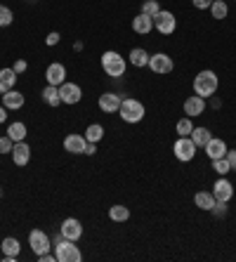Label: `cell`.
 I'll list each match as a JSON object with an SVG mask.
<instances>
[{
	"label": "cell",
	"instance_id": "cell-1",
	"mask_svg": "<svg viewBox=\"0 0 236 262\" xmlns=\"http://www.w3.org/2000/svg\"><path fill=\"white\" fill-rule=\"evenodd\" d=\"M218 85H220L218 73L210 71V69H206V71H201L199 76L194 78V92L199 95V97H203V99L212 97V95L218 92Z\"/></svg>",
	"mask_w": 236,
	"mask_h": 262
},
{
	"label": "cell",
	"instance_id": "cell-2",
	"mask_svg": "<svg viewBox=\"0 0 236 262\" xmlns=\"http://www.w3.org/2000/svg\"><path fill=\"white\" fill-rule=\"evenodd\" d=\"M52 248H55L57 262H80L83 260V253H80V248L76 246V241H69V238H64V236H61Z\"/></svg>",
	"mask_w": 236,
	"mask_h": 262
},
{
	"label": "cell",
	"instance_id": "cell-3",
	"mask_svg": "<svg viewBox=\"0 0 236 262\" xmlns=\"http://www.w3.org/2000/svg\"><path fill=\"white\" fill-rule=\"evenodd\" d=\"M118 114H121V118L125 123H139L142 118H144V104L137 102L135 97H125L121 102V109H118Z\"/></svg>",
	"mask_w": 236,
	"mask_h": 262
},
{
	"label": "cell",
	"instance_id": "cell-4",
	"mask_svg": "<svg viewBox=\"0 0 236 262\" xmlns=\"http://www.w3.org/2000/svg\"><path fill=\"white\" fill-rule=\"evenodd\" d=\"M125 67H127L125 59H123L118 52H114V50H109V52L102 55V69L111 78H121L123 73H125Z\"/></svg>",
	"mask_w": 236,
	"mask_h": 262
},
{
	"label": "cell",
	"instance_id": "cell-5",
	"mask_svg": "<svg viewBox=\"0 0 236 262\" xmlns=\"http://www.w3.org/2000/svg\"><path fill=\"white\" fill-rule=\"evenodd\" d=\"M196 149L199 146L194 144V140L191 137H180V140L173 144V151H175V159L182 161V163H189V161L196 156Z\"/></svg>",
	"mask_w": 236,
	"mask_h": 262
},
{
	"label": "cell",
	"instance_id": "cell-6",
	"mask_svg": "<svg viewBox=\"0 0 236 262\" xmlns=\"http://www.w3.org/2000/svg\"><path fill=\"white\" fill-rule=\"evenodd\" d=\"M149 69H152L156 76H165L175 69V61L173 57H168L165 52H156V55H149Z\"/></svg>",
	"mask_w": 236,
	"mask_h": 262
},
{
	"label": "cell",
	"instance_id": "cell-7",
	"mask_svg": "<svg viewBox=\"0 0 236 262\" xmlns=\"http://www.w3.org/2000/svg\"><path fill=\"white\" fill-rule=\"evenodd\" d=\"M154 26H156L158 33H163V36H170V33H175L177 29V19L173 12H168V10H161V12L154 17Z\"/></svg>",
	"mask_w": 236,
	"mask_h": 262
},
{
	"label": "cell",
	"instance_id": "cell-8",
	"mask_svg": "<svg viewBox=\"0 0 236 262\" xmlns=\"http://www.w3.org/2000/svg\"><path fill=\"white\" fill-rule=\"evenodd\" d=\"M29 246H31V250H33L36 255L50 253V248H52V244H50V236L42 232V229H31V234H29Z\"/></svg>",
	"mask_w": 236,
	"mask_h": 262
},
{
	"label": "cell",
	"instance_id": "cell-9",
	"mask_svg": "<svg viewBox=\"0 0 236 262\" xmlns=\"http://www.w3.org/2000/svg\"><path fill=\"white\" fill-rule=\"evenodd\" d=\"M59 95H61V104H78L83 97V90H80L78 83H61L59 85Z\"/></svg>",
	"mask_w": 236,
	"mask_h": 262
},
{
	"label": "cell",
	"instance_id": "cell-10",
	"mask_svg": "<svg viewBox=\"0 0 236 262\" xmlns=\"http://www.w3.org/2000/svg\"><path fill=\"white\" fill-rule=\"evenodd\" d=\"M45 78H48V85H57L59 88L64 80H67V67L61 61H52L45 71Z\"/></svg>",
	"mask_w": 236,
	"mask_h": 262
},
{
	"label": "cell",
	"instance_id": "cell-11",
	"mask_svg": "<svg viewBox=\"0 0 236 262\" xmlns=\"http://www.w3.org/2000/svg\"><path fill=\"white\" fill-rule=\"evenodd\" d=\"M61 236L69 238V241H78L83 236V225H80V220L76 217H67L61 222Z\"/></svg>",
	"mask_w": 236,
	"mask_h": 262
},
{
	"label": "cell",
	"instance_id": "cell-12",
	"mask_svg": "<svg viewBox=\"0 0 236 262\" xmlns=\"http://www.w3.org/2000/svg\"><path fill=\"white\" fill-rule=\"evenodd\" d=\"M121 102H123V97L118 92H104V95H99V109L104 114H116V111L121 109Z\"/></svg>",
	"mask_w": 236,
	"mask_h": 262
},
{
	"label": "cell",
	"instance_id": "cell-13",
	"mask_svg": "<svg viewBox=\"0 0 236 262\" xmlns=\"http://www.w3.org/2000/svg\"><path fill=\"white\" fill-rule=\"evenodd\" d=\"M212 196H215V201H231V196H234V187H231L229 180H224L220 177L218 182L212 184Z\"/></svg>",
	"mask_w": 236,
	"mask_h": 262
},
{
	"label": "cell",
	"instance_id": "cell-14",
	"mask_svg": "<svg viewBox=\"0 0 236 262\" xmlns=\"http://www.w3.org/2000/svg\"><path fill=\"white\" fill-rule=\"evenodd\" d=\"M85 146H88L85 135L71 133V135H67V137H64V151H69V154H83Z\"/></svg>",
	"mask_w": 236,
	"mask_h": 262
},
{
	"label": "cell",
	"instance_id": "cell-15",
	"mask_svg": "<svg viewBox=\"0 0 236 262\" xmlns=\"http://www.w3.org/2000/svg\"><path fill=\"white\" fill-rule=\"evenodd\" d=\"M3 97V106L5 109H10V111H17V109H22L24 106V102H26V97H24V92H19V90H7L5 95H0Z\"/></svg>",
	"mask_w": 236,
	"mask_h": 262
},
{
	"label": "cell",
	"instance_id": "cell-16",
	"mask_svg": "<svg viewBox=\"0 0 236 262\" xmlns=\"http://www.w3.org/2000/svg\"><path fill=\"white\" fill-rule=\"evenodd\" d=\"M206 111V99L203 97H199V95H191V97H187L184 99V114H187L189 118L191 116H201Z\"/></svg>",
	"mask_w": 236,
	"mask_h": 262
},
{
	"label": "cell",
	"instance_id": "cell-17",
	"mask_svg": "<svg viewBox=\"0 0 236 262\" xmlns=\"http://www.w3.org/2000/svg\"><path fill=\"white\" fill-rule=\"evenodd\" d=\"M12 161H14V165H19V168H24V165L31 161V146L26 144V142H14Z\"/></svg>",
	"mask_w": 236,
	"mask_h": 262
},
{
	"label": "cell",
	"instance_id": "cell-18",
	"mask_svg": "<svg viewBox=\"0 0 236 262\" xmlns=\"http://www.w3.org/2000/svg\"><path fill=\"white\" fill-rule=\"evenodd\" d=\"M203 149H206V154H208V159H210V161L222 159L224 154H227V142L218 140V137H210V142H208Z\"/></svg>",
	"mask_w": 236,
	"mask_h": 262
},
{
	"label": "cell",
	"instance_id": "cell-19",
	"mask_svg": "<svg viewBox=\"0 0 236 262\" xmlns=\"http://www.w3.org/2000/svg\"><path fill=\"white\" fill-rule=\"evenodd\" d=\"M133 31H135V33H142V36L152 33V31H154V19L149 17V14H142V12H139L137 17L133 19Z\"/></svg>",
	"mask_w": 236,
	"mask_h": 262
},
{
	"label": "cell",
	"instance_id": "cell-20",
	"mask_svg": "<svg viewBox=\"0 0 236 262\" xmlns=\"http://www.w3.org/2000/svg\"><path fill=\"white\" fill-rule=\"evenodd\" d=\"M17 78L19 76L14 73V69H0V95H5L7 90H12Z\"/></svg>",
	"mask_w": 236,
	"mask_h": 262
},
{
	"label": "cell",
	"instance_id": "cell-21",
	"mask_svg": "<svg viewBox=\"0 0 236 262\" xmlns=\"http://www.w3.org/2000/svg\"><path fill=\"white\" fill-rule=\"evenodd\" d=\"M189 137L194 140V144H196V146H206L208 142H210L212 133L206 128V125H199V128H194V130H191V135H189Z\"/></svg>",
	"mask_w": 236,
	"mask_h": 262
},
{
	"label": "cell",
	"instance_id": "cell-22",
	"mask_svg": "<svg viewBox=\"0 0 236 262\" xmlns=\"http://www.w3.org/2000/svg\"><path fill=\"white\" fill-rule=\"evenodd\" d=\"M42 102L48 106H59L61 104V95H59V88L57 85H48L42 90Z\"/></svg>",
	"mask_w": 236,
	"mask_h": 262
},
{
	"label": "cell",
	"instance_id": "cell-23",
	"mask_svg": "<svg viewBox=\"0 0 236 262\" xmlns=\"http://www.w3.org/2000/svg\"><path fill=\"white\" fill-rule=\"evenodd\" d=\"M130 64H133V67H137V69L149 67V52H146V50H142V48L130 50Z\"/></svg>",
	"mask_w": 236,
	"mask_h": 262
},
{
	"label": "cell",
	"instance_id": "cell-24",
	"mask_svg": "<svg viewBox=\"0 0 236 262\" xmlns=\"http://www.w3.org/2000/svg\"><path fill=\"white\" fill-rule=\"evenodd\" d=\"M194 203H196V208H201V210H210V208L215 206V196H212L210 191H196Z\"/></svg>",
	"mask_w": 236,
	"mask_h": 262
},
{
	"label": "cell",
	"instance_id": "cell-25",
	"mask_svg": "<svg viewBox=\"0 0 236 262\" xmlns=\"http://www.w3.org/2000/svg\"><path fill=\"white\" fill-rule=\"evenodd\" d=\"M7 135H10V140H12V142H24V140H26V125H24L22 121L10 123V128H7Z\"/></svg>",
	"mask_w": 236,
	"mask_h": 262
},
{
	"label": "cell",
	"instance_id": "cell-26",
	"mask_svg": "<svg viewBox=\"0 0 236 262\" xmlns=\"http://www.w3.org/2000/svg\"><path fill=\"white\" fill-rule=\"evenodd\" d=\"M0 248H3V255H19L22 244H19L14 236H5L3 238V244H0Z\"/></svg>",
	"mask_w": 236,
	"mask_h": 262
},
{
	"label": "cell",
	"instance_id": "cell-27",
	"mask_svg": "<svg viewBox=\"0 0 236 262\" xmlns=\"http://www.w3.org/2000/svg\"><path fill=\"white\" fill-rule=\"evenodd\" d=\"M109 217L114 222H125V220H130V210L125 206H121V203H116V206L109 208Z\"/></svg>",
	"mask_w": 236,
	"mask_h": 262
},
{
	"label": "cell",
	"instance_id": "cell-28",
	"mask_svg": "<svg viewBox=\"0 0 236 262\" xmlns=\"http://www.w3.org/2000/svg\"><path fill=\"white\" fill-rule=\"evenodd\" d=\"M102 137H104V125H99V123H92V125H88V130H85V140H88V142H95V144H97Z\"/></svg>",
	"mask_w": 236,
	"mask_h": 262
},
{
	"label": "cell",
	"instance_id": "cell-29",
	"mask_svg": "<svg viewBox=\"0 0 236 262\" xmlns=\"http://www.w3.org/2000/svg\"><path fill=\"white\" fill-rule=\"evenodd\" d=\"M227 12H229V7H227V3H224V0H212V5H210L212 19H224V17H227Z\"/></svg>",
	"mask_w": 236,
	"mask_h": 262
},
{
	"label": "cell",
	"instance_id": "cell-30",
	"mask_svg": "<svg viewBox=\"0 0 236 262\" xmlns=\"http://www.w3.org/2000/svg\"><path fill=\"white\" fill-rule=\"evenodd\" d=\"M175 130H177V135H180V137H189V135H191V130H194V123L189 121V116H184V118H180V121H177Z\"/></svg>",
	"mask_w": 236,
	"mask_h": 262
},
{
	"label": "cell",
	"instance_id": "cell-31",
	"mask_svg": "<svg viewBox=\"0 0 236 262\" xmlns=\"http://www.w3.org/2000/svg\"><path fill=\"white\" fill-rule=\"evenodd\" d=\"M161 12V5H158V0H144L142 3V14H149V17H156Z\"/></svg>",
	"mask_w": 236,
	"mask_h": 262
},
{
	"label": "cell",
	"instance_id": "cell-32",
	"mask_svg": "<svg viewBox=\"0 0 236 262\" xmlns=\"http://www.w3.org/2000/svg\"><path fill=\"white\" fill-rule=\"evenodd\" d=\"M12 21H14L12 10H10V7H5V5H0V29H5V26H10Z\"/></svg>",
	"mask_w": 236,
	"mask_h": 262
},
{
	"label": "cell",
	"instance_id": "cell-33",
	"mask_svg": "<svg viewBox=\"0 0 236 262\" xmlns=\"http://www.w3.org/2000/svg\"><path fill=\"white\" fill-rule=\"evenodd\" d=\"M212 170L218 172V175H227V172H231L229 161L224 159V156H222V159H215V161H212Z\"/></svg>",
	"mask_w": 236,
	"mask_h": 262
},
{
	"label": "cell",
	"instance_id": "cell-34",
	"mask_svg": "<svg viewBox=\"0 0 236 262\" xmlns=\"http://www.w3.org/2000/svg\"><path fill=\"white\" fill-rule=\"evenodd\" d=\"M12 149H14V142L10 140V135L0 137V154H12Z\"/></svg>",
	"mask_w": 236,
	"mask_h": 262
},
{
	"label": "cell",
	"instance_id": "cell-35",
	"mask_svg": "<svg viewBox=\"0 0 236 262\" xmlns=\"http://www.w3.org/2000/svg\"><path fill=\"white\" fill-rule=\"evenodd\" d=\"M210 210L215 215H220V217H222V215H227V201H215V206H212Z\"/></svg>",
	"mask_w": 236,
	"mask_h": 262
},
{
	"label": "cell",
	"instance_id": "cell-36",
	"mask_svg": "<svg viewBox=\"0 0 236 262\" xmlns=\"http://www.w3.org/2000/svg\"><path fill=\"white\" fill-rule=\"evenodd\" d=\"M224 159L229 161V168H231V170H236V149H231V151L227 149V154H224Z\"/></svg>",
	"mask_w": 236,
	"mask_h": 262
},
{
	"label": "cell",
	"instance_id": "cell-37",
	"mask_svg": "<svg viewBox=\"0 0 236 262\" xmlns=\"http://www.w3.org/2000/svg\"><path fill=\"white\" fill-rule=\"evenodd\" d=\"M14 73H17V76H19V73H24L26 71V69H29V64H26V59H17V61H14Z\"/></svg>",
	"mask_w": 236,
	"mask_h": 262
},
{
	"label": "cell",
	"instance_id": "cell-38",
	"mask_svg": "<svg viewBox=\"0 0 236 262\" xmlns=\"http://www.w3.org/2000/svg\"><path fill=\"white\" fill-rule=\"evenodd\" d=\"M191 3H194L196 10H210L212 5V0H191Z\"/></svg>",
	"mask_w": 236,
	"mask_h": 262
},
{
	"label": "cell",
	"instance_id": "cell-39",
	"mask_svg": "<svg viewBox=\"0 0 236 262\" xmlns=\"http://www.w3.org/2000/svg\"><path fill=\"white\" fill-rule=\"evenodd\" d=\"M59 33H57V31H52V33H50V36L48 38H45V43H48L50 45V48H52V45H57V43H59Z\"/></svg>",
	"mask_w": 236,
	"mask_h": 262
},
{
	"label": "cell",
	"instance_id": "cell-40",
	"mask_svg": "<svg viewBox=\"0 0 236 262\" xmlns=\"http://www.w3.org/2000/svg\"><path fill=\"white\" fill-rule=\"evenodd\" d=\"M38 260L40 262H57V255H52V253H42V255H38Z\"/></svg>",
	"mask_w": 236,
	"mask_h": 262
},
{
	"label": "cell",
	"instance_id": "cell-41",
	"mask_svg": "<svg viewBox=\"0 0 236 262\" xmlns=\"http://www.w3.org/2000/svg\"><path fill=\"white\" fill-rule=\"evenodd\" d=\"M97 151V144H95V142H88V146H85V156H92V154Z\"/></svg>",
	"mask_w": 236,
	"mask_h": 262
},
{
	"label": "cell",
	"instance_id": "cell-42",
	"mask_svg": "<svg viewBox=\"0 0 236 262\" xmlns=\"http://www.w3.org/2000/svg\"><path fill=\"white\" fill-rule=\"evenodd\" d=\"M5 118H7V109L5 106H0V123H5Z\"/></svg>",
	"mask_w": 236,
	"mask_h": 262
},
{
	"label": "cell",
	"instance_id": "cell-43",
	"mask_svg": "<svg viewBox=\"0 0 236 262\" xmlns=\"http://www.w3.org/2000/svg\"><path fill=\"white\" fill-rule=\"evenodd\" d=\"M29 3H33V0H29Z\"/></svg>",
	"mask_w": 236,
	"mask_h": 262
}]
</instances>
